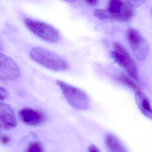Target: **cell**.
<instances>
[{"instance_id": "obj_1", "label": "cell", "mask_w": 152, "mask_h": 152, "mask_svg": "<svg viewBox=\"0 0 152 152\" xmlns=\"http://www.w3.org/2000/svg\"><path fill=\"white\" fill-rule=\"evenodd\" d=\"M32 59L49 70L62 72L69 69L68 63L61 56L48 49L36 47L30 50Z\"/></svg>"}, {"instance_id": "obj_2", "label": "cell", "mask_w": 152, "mask_h": 152, "mask_svg": "<svg viewBox=\"0 0 152 152\" xmlns=\"http://www.w3.org/2000/svg\"><path fill=\"white\" fill-rule=\"evenodd\" d=\"M56 83L71 106L80 110H85L88 108L90 100L88 94L84 91L62 80H57Z\"/></svg>"}, {"instance_id": "obj_3", "label": "cell", "mask_w": 152, "mask_h": 152, "mask_svg": "<svg viewBox=\"0 0 152 152\" xmlns=\"http://www.w3.org/2000/svg\"><path fill=\"white\" fill-rule=\"evenodd\" d=\"M111 56L115 63L124 68L132 78L139 81L138 72L135 62L125 48L119 42L113 43Z\"/></svg>"}, {"instance_id": "obj_4", "label": "cell", "mask_w": 152, "mask_h": 152, "mask_svg": "<svg viewBox=\"0 0 152 152\" xmlns=\"http://www.w3.org/2000/svg\"><path fill=\"white\" fill-rule=\"evenodd\" d=\"M24 23L27 29L40 39L50 43L58 42L59 34L54 27L44 22L25 18Z\"/></svg>"}, {"instance_id": "obj_5", "label": "cell", "mask_w": 152, "mask_h": 152, "mask_svg": "<svg viewBox=\"0 0 152 152\" xmlns=\"http://www.w3.org/2000/svg\"><path fill=\"white\" fill-rule=\"evenodd\" d=\"M106 10L112 19L120 22H129L135 15L134 7L124 0H109Z\"/></svg>"}, {"instance_id": "obj_6", "label": "cell", "mask_w": 152, "mask_h": 152, "mask_svg": "<svg viewBox=\"0 0 152 152\" xmlns=\"http://www.w3.org/2000/svg\"><path fill=\"white\" fill-rule=\"evenodd\" d=\"M127 39L132 53L140 61L145 60L149 52L148 43L137 31L130 28L126 33Z\"/></svg>"}, {"instance_id": "obj_7", "label": "cell", "mask_w": 152, "mask_h": 152, "mask_svg": "<svg viewBox=\"0 0 152 152\" xmlns=\"http://www.w3.org/2000/svg\"><path fill=\"white\" fill-rule=\"evenodd\" d=\"M0 78L3 80H15L19 77L20 69L11 58L5 54H0Z\"/></svg>"}, {"instance_id": "obj_8", "label": "cell", "mask_w": 152, "mask_h": 152, "mask_svg": "<svg viewBox=\"0 0 152 152\" xmlns=\"http://www.w3.org/2000/svg\"><path fill=\"white\" fill-rule=\"evenodd\" d=\"M20 120L25 124L36 126L43 123L46 120V115L41 111L31 108H24L19 112Z\"/></svg>"}, {"instance_id": "obj_9", "label": "cell", "mask_w": 152, "mask_h": 152, "mask_svg": "<svg viewBox=\"0 0 152 152\" xmlns=\"http://www.w3.org/2000/svg\"><path fill=\"white\" fill-rule=\"evenodd\" d=\"M17 121L13 108L7 104H0V128L9 130L15 128Z\"/></svg>"}, {"instance_id": "obj_10", "label": "cell", "mask_w": 152, "mask_h": 152, "mask_svg": "<svg viewBox=\"0 0 152 152\" xmlns=\"http://www.w3.org/2000/svg\"><path fill=\"white\" fill-rule=\"evenodd\" d=\"M135 99L142 113L148 119L152 120V107L148 98L141 91L136 92Z\"/></svg>"}, {"instance_id": "obj_11", "label": "cell", "mask_w": 152, "mask_h": 152, "mask_svg": "<svg viewBox=\"0 0 152 152\" xmlns=\"http://www.w3.org/2000/svg\"><path fill=\"white\" fill-rule=\"evenodd\" d=\"M107 148L110 152H126V148L124 147L120 140L112 134H108L105 139Z\"/></svg>"}, {"instance_id": "obj_12", "label": "cell", "mask_w": 152, "mask_h": 152, "mask_svg": "<svg viewBox=\"0 0 152 152\" xmlns=\"http://www.w3.org/2000/svg\"><path fill=\"white\" fill-rule=\"evenodd\" d=\"M130 77L124 74H120L116 75L115 78L121 83L133 90L136 93L141 91L139 86Z\"/></svg>"}, {"instance_id": "obj_13", "label": "cell", "mask_w": 152, "mask_h": 152, "mask_svg": "<svg viewBox=\"0 0 152 152\" xmlns=\"http://www.w3.org/2000/svg\"><path fill=\"white\" fill-rule=\"evenodd\" d=\"M93 14L96 18L101 21H107L112 19L110 14L107 10H94Z\"/></svg>"}, {"instance_id": "obj_14", "label": "cell", "mask_w": 152, "mask_h": 152, "mask_svg": "<svg viewBox=\"0 0 152 152\" xmlns=\"http://www.w3.org/2000/svg\"><path fill=\"white\" fill-rule=\"evenodd\" d=\"M26 151L28 152H42L44 151V148L40 143L34 142L28 145Z\"/></svg>"}, {"instance_id": "obj_15", "label": "cell", "mask_w": 152, "mask_h": 152, "mask_svg": "<svg viewBox=\"0 0 152 152\" xmlns=\"http://www.w3.org/2000/svg\"><path fill=\"white\" fill-rule=\"evenodd\" d=\"M146 0H127L129 3L133 7H140L145 1Z\"/></svg>"}, {"instance_id": "obj_16", "label": "cell", "mask_w": 152, "mask_h": 152, "mask_svg": "<svg viewBox=\"0 0 152 152\" xmlns=\"http://www.w3.org/2000/svg\"><path fill=\"white\" fill-rule=\"evenodd\" d=\"M8 95V93L7 90L4 88L1 87L0 88V99H1V100L2 101L5 99L7 96Z\"/></svg>"}, {"instance_id": "obj_17", "label": "cell", "mask_w": 152, "mask_h": 152, "mask_svg": "<svg viewBox=\"0 0 152 152\" xmlns=\"http://www.w3.org/2000/svg\"><path fill=\"white\" fill-rule=\"evenodd\" d=\"M11 141V138L7 135H3L1 137V142L3 145L8 144Z\"/></svg>"}, {"instance_id": "obj_18", "label": "cell", "mask_w": 152, "mask_h": 152, "mask_svg": "<svg viewBox=\"0 0 152 152\" xmlns=\"http://www.w3.org/2000/svg\"><path fill=\"white\" fill-rule=\"evenodd\" d=\"M88 151L91 152H100V150L99 148L94 145H91L88 148Z\"/></svg>"}, {"instance_id": "obj_19", "label": "cell", "mask_w": 152, "mask_h": 152, "mask_svg": "<svg viewBox=\"0 0 152 152\" xmlns=\"http://www.w3.org/2000/svg\"><path fill=\"white\" fill-rule=\"evenodd\" d=\"M85 1L91 6H95L97 5L99 0H85Z\"/></svg>"}, {"instance_id": "obj_20", "label": "cell", "mask_w": 152, "mask_h": 152, "mask_svg": "<svg viewBox=\"0 0 152 152\" xmlns=\"http://www.w3.org/2000/svg\"><path fill=\"white\" fill-rule=\"evenodd\" d=\"M62 1H65V2H68V3H74L76 1V0H62Z\"/></svg>"}]
</instances>
